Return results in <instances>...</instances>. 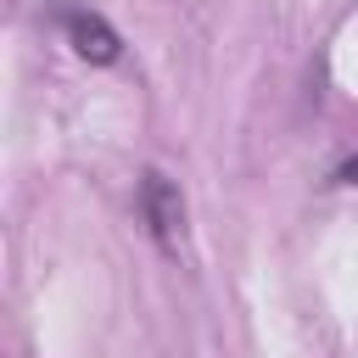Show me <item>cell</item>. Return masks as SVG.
Here are the masks:
<instances>
[{"label": "cell", "instance_id": "1", "mask_svg": "<svg viewBox=\"0 0 358 358\" xmlns=\"http://www.w3.org/2000/svg\"><path fill=\"white\" fill-rule=\"evenodd\" d=\"M62 28H67V45H73L84 62H95V67H112L117 50H123L117 28H112L106 17H95V11H84V6H62Z\"/></svg>", "mask_w": 358, "mask_h": 358}, {"label": "cell", "instance_id": "2", "mask_svg": "<svg viewBox=\"0 0 358 358\" xmlns=\"http://www.w3.org/2000/svg\"><path fill=\"white\" fill-rule=\"evenodd\" d=\"M140 213H145V224H151V235L162 241V246H173L179 241V229H185V196H179V185L168 179V173H145L140 179Z\"/></svg>", "mask_w": 358, "mask_h": 358}, {"label": "cell", "instance_id": "3", "mask_svg": "<svg viewBox=\"0 0 358 358\" xmlns=\"http://www.w3.org/2000/svg\"><path fill=\"white\" fill-rule=\"evenodd\" d=\"M336 185H352V190H358V157H347V162L336 168Z\"/></svg>", "mask_w": 358, "mask_h": 358}]
</instances>
